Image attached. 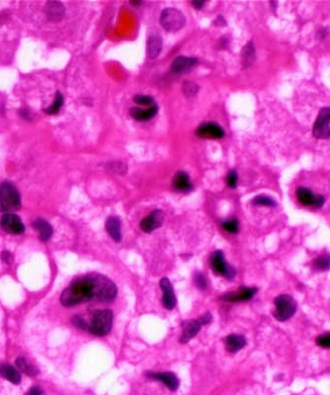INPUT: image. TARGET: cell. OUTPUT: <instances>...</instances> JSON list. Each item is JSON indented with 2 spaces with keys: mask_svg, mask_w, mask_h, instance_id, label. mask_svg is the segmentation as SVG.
Returning <instances> with one entry per match:
<instances>
[{
  "mask_svg": "<svg viewBox=\"0 0 330 395\" xmlns=\"http://www.w3.org/2000/svg\"><path fill=\"white\" fill-rule=\"evenodd\" d=\"M95 299L94 274L75 279L61 293L60 303L65 307Z\"/></svg>",
  "mask_w": 330,
  "mask_h": 395,
  "instance_id": "cell-1",
  "label": "cell"
},
{
  "mask_svg": "<svg viewBox=\"0 0 330 395\" xmlns=\"http://www.w3.org/2000/svg\"><path fill=\"white\" fill-rule=\"evenodd\" d=\"M21 207V197L17 188L9 181L0 184V211L4 214H14Z\"/></svg>",
  "mask_w": 330,
  "mask_h": 395,
  "instance_id": "cell-2",
  "label": "cell"
},
{
  "mask_svg": "<svg viewBox=\"0 0 330 395\" xmlns=\"http://www.w3.org/2000/svg\"><path fill=\"white\" fill-rule=\"evenodd\" d=\"M112 323L113 312L110 309H99L94 312L88 331L96 336H105L110 332Z\"/></svg>",
  "mask_w": 330,
  "mask_h": 395,
  "instance_id": "cell-3",
  "label": "cell"
},
{
  "mask_svg": "<svg viewBox=\"0 0 330 395\" xmlns=\"http://www.w3.org/2000/svg\"><path fill=\"white\" fill-rule=\"evenodd\" d=\"M274 304L275 309L273 311V316L280 322L289 320L297 311V302L289 294H281L277 296Z\"/></svg>",
  "mask_w": 330,
  "mask_h": 395,
  "instance_id": "cell-4",
  "label": "cell"
},
{
  "mask_svg": "<svg viewBox=\"0 0 330 395\" xmlns=\"http://www.w3.org/2000/svg\"><path fill=\"white\" fill-rule=\"evenodd\" d=\"M95 281V299L102 302H109L115 299L117 295L116 284L110 279L94 274Z\"/></svg>",
  "mask_w": 330,
  "mask_h": 395,
  "instance_id": "cell-5",
  "label": "cell"
},
{
  "mask_svg": "<svg viewBox=\"0 0 330 395\" xmlns=\"http://www.w3.org/2000/svg\"><path fill=\"white\" fill-rule=\"evenodd\" d=\"M213 317L210 312L205 313L197 320H186L182 324V334L180 337V343H187L191 339L194 338L199 331L201 330L203 325H207L211 323Z\"/></svg>",
  "mask_w": 330,
  "mask_h": 395,
  "instance_id": "cell-6",
  "label": "cell"
},
{
  "mask_svg": "<svg viewBox=\"0 0 330 395\" xmlns=\"http://www.w3.org/2000/svg\"><path fill=\"white\" fill-rule=\"evenodd\" d=\"M161 23L168 32H177L182 29L186 23L184 15L175 8H167L163 11Z\"/></svg>",
  "mask_w": 330,
  "mask_h": 395,
  "instance_id": "cell-7",
  "label": "cell"
},
{
  "mask_svg": "<svg viewBox=\"0 0 330 395\" xmlns=\"http://www.w3.org/2000/svg\"><path fill=\"white\" fill-rule=\"evenodd\" d=\"M330 107L323 108L314 124L313 134L316 138L327 139L330 137Z\"/></svg>",
  "mask_w": 330,
  "mask_h": 395,
  "instance_id": "cell-8",
  "label": "cell"
},
{
  "mask_svg": "<svg viewBox=\"0 0 330 395\" xmlns=\"http://www.w3.org/2000/svg\"><path fill=\"white\" fill-rule=\"evenodd\" d=\"M296 196L300 204L305 207H313L315 209H321L325 203L326 199L324 196L319 194H314L310 189L305 187H300L297 189Z\"/></svg>",
  "mask_w": 330,
  "mask_h": 395,
  "instance_id": "cell-9",
  "label": "cell"
},
{
  "mask_svg": "<svg viewBox=\"0 0 330 395\" xmlns=\"http://www.w3.org/2000/svg\"><path fill=\"white\" fill-rule=\"evenodd\" d=\"M0 226L5 232L13 235H19L25 231L23 222L15 214H4L0 220Z\"/></svg>",
  "mask_w": 330,
  "mask_h": 395,
  "instance_id": "cell-10",
  "label": "cell"
},
{
  "mask_svg": "<svg viewBox=\"0 0 330 395\" xmlns=\"http://www.w3.org/2000/svg\"><path fill=\"white\" fill-rule=\"evenodd\" d=\"M211 265L214 271L220 276H223L228 279H231L235 276V270L225 263L223 254L220 250L213 253L211 258Z\"/></svg>",
  "mask_w": 330,
  "mask_h": 395,
  "instance_id": "cell-11",
  "label": "cell"
},
{
  "mask_svg": "<svg viewBox=\"0 0 330 395\" xmlns=\"http://www.w3.org/2000/svg\"><path fill=\"white\" fill-rule=\"evenodd\" d=\"M165 221V215L162 211H155L149 217L141 222V228L145 232H153L155 229L161 227Z\"/></svg>",
  "mask_w": 330,
  "mask_h": 395,
  "instance_id": "cell-12",
  "label": "cell"
},
{
  "mask_svg": "<svg viewBox=\"0 0 330 395\" xmlns=\"http://www.w3.org/2000/svg\"><path fill=\"white\" fill-rule=\"evenodd\" d=\"M197 134L204 138H221L224 135V132L217 124L207 123L200 126Z\"/></svg>",
  "mask_w": 330,
  "mask_h": 395,
  "instance_id": "cell-13",
  "label": "cell"
},
{
  "mask_svg": "<svg viewBox=\"0 0 330 395\" xmlns=\"http://www.w3.org/2000/svg\"><path fill=\"white\" fill-rule=\"evenodd\" d=\"M161 287L164 291L163 302L165 308L168 310L173 309L176 306V297L174 294V290L172 288V284L167 278H163L161 281Z\"/></svg>",
  "mask_w": 330,
  "mask_h": 395,
  "instance_id": "cell-14",
  "label": "cell"
},
{
  "mask_svg": "<svg viewBox=\"0 0 330 395\" xmlns=\"http://www.w3.org/2000/svg\"><path fill=\"white\" fill-rule=\"evenodd\" d=\"M64 6L61 2L58 1H50L45 6L46 16L54 22L60 21L64 16Z\"/></svg>",
  "mask_w": 330,
  "mask_h": 395,
  "instance_id": "cell-15",
  "label": "cell"
},
{
  "mask_svg": "<svg viewBox=\"0 0 330 395\" xmlns=\"http://www.w3.org/2000/svg\"><path fill=\"white\" fill-rule=\"evenodd\" d=\"M257 292L256 287H245L240 289L239 291L235 292H229L222 296L221 298L226 300V301H245L251 299Z\"/></svg>",
  "mask_w": 330,
  "mask_h": 395,
  "instance_id": "cell-16",
  "label": "cell"
},
{
  "mask_svg": "<svg viewBox=\"0 0 330 395\" xmlns=\"http://www.w3.org/2000/svg\"><path fill=\"white\" fill-rule=\"evenodd\" d=\"M149 377L154 380H159L172 392L179 388V381L173 373H150Z\"/></svg>",
  "mask_w": 330,
  "mask_h": 395,
  "instance_id": "cell-17",
  "label": "cell"
},
{
  "mask_svg": "<svg viewBox=\"0 0 330 395\" xmlns=\"http://www.w3.org/2000/svg\"><path fill=\"white\" fill-rule=\"evenodd\" d=\"M197 63V60L192 57H177L171 65V71L175 74L183 73L186 72L187 70L191 69L195 64Z\"/></svg>",
  "mask_w": 330,
  "mask_h": 395,
  "instance_id": "cell-18",
  "label": "cell"
},
{
  "mask_svg": "<svg viewBox=\"0 0 330 395\" xmlns=\"http://www.w3.org/2000/svg\"><path fill=\"white\" fill-rule=\"evenodd\" d=\"M0 376L13 385H19L21 383V374L9 364H0Z\"/></svg>",
  "mask_w": 330,
  "mask_h": 395,
  "instance_id": "cell-19",
  "label": "cell"
},
{
  "mask_svg": "<svg viewBox=\"0 0 330 395\" xmlns=\"http://www.w3.org/2000/svg\"><path fill=\"white\" fill-rule=\"evenodd\" d=\"M33 227L39 232V236L42 241L45 242L51 239L54 229L49 222L44 219H37L33 222Z\"/></svg>",
  "mask_w": 330,
  "mask_h": 395,
  "instance_id": "cell-20",
  "label": "cell"
},
{
  "mask_svg": "<svg viewBox=\"0 0 330 395\" xmlns=\"http://www.w3.org/2000/svg\"><path fill=\"white\" fill-rule=\"evenodd\" d=\"M224 343L229 353H236L246 345V339L241 335H229L225 338Z\"/></svg>",
  "mask_w": 330,
  "mask_h": 395,
  "instance_id": "cell-21",
  "label": "cell"
},
{
  "mask_svg": "<svg viewBox=\"0 0 330 395\" xmlns=\"http://www.w3.org/2000/svg\"><path fill=\"white\" fill-rule=\"evenodd\" d=\"M158 113V108L156 106H152L149 109H142V108H133L131 109L130 114L131 116L137 121H149L156 116Z\"/></svg>",
  "mask_w": 330,
  "mask_h": 395,
  "instance_id": "cell-22",
  "label": "cell"
},
{
  "mask_svg": "<svg viewBox=\"0 0 330 395\" xmlns=\"http://www.w3.org/2000/svg\"><path fill=\"white\" fill-rule=\"evenodd\" d=\"M174 188L179 192H188L192 189L190 178L185 172H179L173 180Z\"/></svg>",
  "mask_w": 330,
  "mask_h": 395,
  "instance_id": "cell-23",
  "label": "cell"
},
{
  "mask_svg": "<svg viewBox=\"0 0 330 395\" xmlns=\"http://www.w3.org/2000/svg\"><path fill=\"white\" fill-rule=\"evenodd\" d=\"M163 48V40L159 35H152L148 42V53L151 58L159 57Z\"/></svg>",
  "mask_w": 330,
  "mask_h": 395,
  "instance_id": "cell-24",
  "label": "cell"
},
{
  "mask_svg": "<svg viewBox=\"0 0 330 395\" xmlns=\"http://www.w3.org/2000/svg\"><path fill=\"white\" fill-rule=\"evenodd\" d=\"M106 229L111 237L115 241H120L122 238L121 234V222L117 217H111L106 222Z\"/></svg>",
  "mask_w": 330,
  "mask_h": 395,
  "instance_id": "cell-25",
  "label": "cell"
},
{
  "mask_svg": "<svg viewBox=\"0 0 330 395\" xmlns=\"http://www.w3.org/2000/svg\"><path fill=\"white\" fill-rule=\"evenodd\" d=\"M15 364L20 372L24 373L25 375H27L29 377H35L39 374L38 369L35 366H33L32 364H30L24 357L17 358Z\"/></svg>",
  "mask_w": 330,
  "mask_h": 395,
  "instance_id": "cell-26",
  "label": "cell"
},
{
  "mask_svg": "<svg viewBox=\"0 0 330 395\" xmlns=\"http://www.w3.org/2000/svg\"><path fill=\"white\" fill-rule=\"evenodd\" d=\"M255 60V49L253 46V43H248L244 49H243V55H242V62L245 67H248L251 65Z\"/></svg>",
  "mask_w": 330,
  "mask_h": 395,
  "instance_id": "cell-27",
  "label": "cell"
},
{
  "mask_svg": "<svg viewBox=\"0 0 330 395\" xmlns=\"http://www.w3.org/2000/svg\"><path fill=\"white\" fill-rule=\"evenodd\" d=\"M314 268L318 271H329L330 270V255L324 254L314 260Z\"/></svg>",
  "mask_w": 330,
  "mask_h": 395,
  "instance_id": "cell-28",
  "label": "cell"
},
{
  "mask_svg": "<svg viewBox=\"0 0 330 395\" xmlns=\"http://www.w3.org/2000/svg\"><path fill=\"white\" fill-rule=\"evenodd\" d=\"M63 105V96L61 93L57 92L56 93V97H55V101L53 102L52 106L46 110V113L50 114V115H55V114L58 113V111L60 110L61 106Z\"/></svg>",
  "mask_w": 330,
  "mask_h": 395,
  "instance_id": "cell-29",
  "label": "cell"
},
{
  "mask_svg": "<svg viewBox=\"0 0 330 395\" xmlns=\"http://www.w3.org/2000/svg\"><path fill=\"white\" fill-rule=\"evenodd\" d=\"M253 205L255 206H264V207H275L276 202L270 197L266 196H258L253 200Z\"/></svg>",
  "mask_w": 330,
  "mask_h": 395,
  "instance_id": "cell-30",
  "label": "cell"
},
{
  "mask_svg": "<svg viewBox=\"0 0 330 395\" xmlns=\"http://www.w3.org/2000/svg\"><path fill=\"white\" fill-rule=\"evenodd\" d=\"M198 86L194 84L193 82H185L183 85V92L185 93L186 96L192 97L195 96L196 93L198 92Z\"/></svg>",
  "mask_w": 330,
  "mask_h": 395,
  "instance_id": "cell-31",
  "label": "cell"
},
{
  "mask_svg": "<svg viewBox=\"0 0 330 395\" xmlns=\"http://www.w3.org/2000/svg\"><path fill=\"white\" fill-rule=\"evenodd\" d=\"M109 170L115 174L124 175L127 172V165L122 162H111L109 163Z\"/></svg>",
  "mask_w": 330,
  "mask_h": 395,
  "instance_id": "cell-32",
  "label": "cell"
},
{
  "mask_svg": "<svg viewBox=\"0 0 330 395\" xmlns=\"http://www.w3.org/2000/svg\"><path fill=\"white\" fill-rule=\"evenodd\" d=\"M135 101L137 104L142 105V106H155L154 99L149 96H144V95H138L135 97Z\"/></svg>",
  "mask_w": 330,
  "mask_h": 395,
  "instance_id": "cell-33",
  "label": "cell"
},
{
  "mask_svg": "<svg viewBox=\"0 0 330 395\" xmlns=\"http://www.w3.org/2000/svg\"><path fill=\"white\" fill-rule=\"evenodd\" d=\"M222 227L225 231L229 233H236L238 231V222L236 220L227 221L222 224Z\"/></svg>",
  "mask_w": 330,
  "mask_h": 395,
  "instance_id": "cell-34",
  "label": "cell"
},
{
  "mask_svg": "<svg viewBox=\"0 0 330 395\" xmlns=\"http://www.w3.org/2000/svg\"><path fill=\"white\" fill-rule=\"evenodd\" d=\"M317 344L322 348H330V333H325L317 339Z\"/></svg>",
  "mask_w": 330,
  "mask_h": 395,
  "instance_id": "cell-35",
  "label": "cell"
},
{
  "mask_svg": "<svg viewBox=\"0 0 330 395\" xmlns=\"http://www.w3.org/2000/svg\"><path fill=\"white\" fill-rule=\"evenodd\" d=\"M237 180H238V178H237V173L234 171V170H231L228 174H227V177H226V184H227V186L228 187H230V188H235L236 187V185H237Z\"/></svg>",
  "mask_w": 330,
  "mask_h": 395,
  "instance_id": "cell-36",
  "label": "cell"
},
{
  "mask_svg": "<svg viewBox=\"0 0 330 395\" xmlns=\"http://www.w3.org/2000/svg\"><path fill=\"white\" fill-rule=\"evenodd\" d=\"M72 323L77 327V328H80V329H83V330H88V324L84 321V319L81 317V316H79V315H76V316H74L73 318H72Z\"/></svg>",
  "mask_w": 330,
  "mask_h": 395,
  "instance_id": "cell-37",
  "label": "cell"
},
{
  "mask_svg": "<svg viewBox=\"0 0 330 395\" xmlns=\"http://www.w3.org/2000/svg\"><path fill=\"white\" fill-rule=\"evenodd\" d=\"M195 282L198 285L199 288L201 289H205L207 287V281L206 278L204 277V275H202L201 273H197L195 276Z\"/></svg>",
  "mask_w": 330,
  "mask_h": 395,
  "instance_id": "cell-38",
  "label": "cell"
},
{
  "mask_svg": "<svg viewBox=\"0 0 330 395\" xmlns=\"http://www.w3.org/2000/svg\"><path fill=\"white\" fill-rule=\"evenodd\" d=\"M1 259H2L3 262L9 264V263L12 261V254H11L9 251H6V250H5V251H3V252L1 253Z\"/></svg>",
  "mask_w": 330,
  "mask_h": 395,
  "instance_id": "cell-39",
  "label": "cell"
},
{
  "mask_svg": "<svg viewBox=\"0 0 330 395\" xmlns=\"http://www.w3.org/2000/svg\"><path fill=\"white\" fill-rule=\"evenodd\" d=\"M26 395H43V391L39 387L31 388Z\"/></svg>",
  "mask_w": 330,
  "mask_h": 395,
  "instance_id": "cell-40",
  "label": "cell"
},
{
  "mask_svg": "<svg viewBox=\"0 0 330 395\" xmlns=\"http://www.w3.org/2000/svg\"><path fill=\"white\" fill-rule=\"evenodd\" d=\"M19 114H20V117L23 118L24 120H30V119H31V115H30L28 110L22 109V110L19 111Z\"/></svg>",
  "mask_w": 330,
  "mask_h": 395,
  "instance_id": "cell-41",
  "label": "cell"
},
{
  "mask_svg": "<svg viewBox=\"0 0 330 395\" xmlns=\"http://www.w3.org/2000/svg\"><path fill=\"white\" fill-rule=\"evenodd\" d=\"M192 4L194 5L195 8L200 9V8H202V6L204 5V1H194Z\"/></svg>",
  "mask_w": 330,
  "mask_h": 395,
  "instance_id": "cell-42",
  "label": "cell"
}]
</instances>
